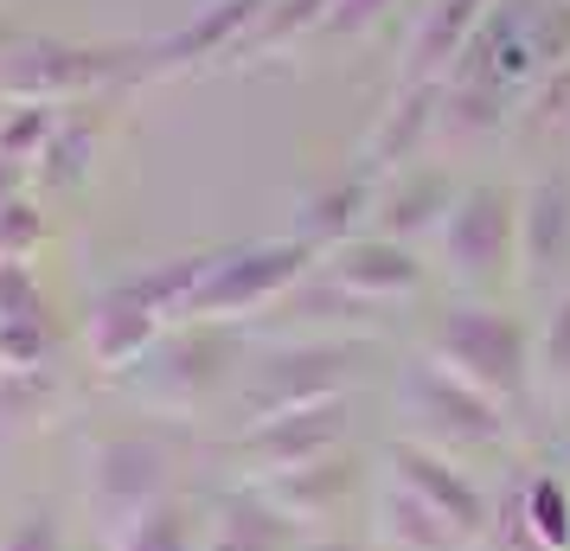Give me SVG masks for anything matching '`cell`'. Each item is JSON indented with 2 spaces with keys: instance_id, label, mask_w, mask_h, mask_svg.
Instances as JSON below:
<instances>
[{
  "instance_id": "obj_1",
  "label": "cell",
  "mask_w": 570,
  "mask_h": 551,
  "mask_svg": "<svg viewBox=\"0 0 570 551\" xmlns=\"http://www.w3.org/2000/svg\"><path fill=\"white\" fill-rule=\"evenodd\" d=\"M430 360H436L442 372H455L462 385L488 392L493 404L525 397L532 366H539L532 334H525L507 308H488V302H462V308H449V315L436 321V334H430Z\"/></svg>"
},
{
  "instance_id": "obj_2",
  "label": "cell",
  "mask_w": 570,
  "mask_h": 551,
  "mask_svg": "<svg viewBox=\"0 0 570 551\" xmlns=\"http://www.w3.org/2000/svg\"><path fill=\"white\" fill-rule=\"evenodd\" d=\"M321 263L314 244L302 237H263V244H232V250H218L206 269V283L193 295V308L186 321H218V327H232V321L257 315V308H276L288 295L308 283V269Z\"/></svg>"
},
{
  "instance_id": "obj_3",
  "label": "cell",
  "mask_w": 570,
  "mask_h": 551,
  "mask_svg": "<svg viewBox=\"0 0 570 551\" xmlns=\"http://www.w3.org/2000/svg\"><path fill=\"white\" fill-rule=\"evenodd\" d=\"M174 469H180V449H174L167 430H109V436H97L90 462H83V500H90L97 532L109 539L122 520L148 513L167 494H180Z\"/></svg>"
},
{
  "instance_id": "obj_4",
  "label": "cell",
  "mask_w": 570,
  "mask_h": 551,
  "mask_svg": "<svg viewBox=\"0 0 570 551\" xmlns=\"http://www.w3.org/2000/svg\"><path fill=\"white\" fill-rule=\"evenodd\" d=\"M129 46H71V39H27L0 46V104H90L104 83L129 78Z\"/></svg>"
},
{
  "instance_id": "obj_5",
  "label": "cell",
  "mask_w": 570,
  "mask_h": 551,
  "mask_svg": "<svg viewBox=\"0 0 570 551\" xmlns=\"http://www.w3.org/2000/svg\"><path fill=\"white\" fill-rule=\"evenodd\" d=\"M353 372H360V346H346V341L276 346L237 385V417L263 423V417H288V411H314V404H340L346 385H353Z\"/></svg>"
},
{
  "instance_id": "obj_6",
  "label": "cell",
  "mask_w": 570,
  "mask_h": 551,
  "mask_svg": "<svg viewBox=\"0 0 570 551\" xmlns=\"http://www.w3.org/2000/svg\"><path fill=\"white\" fill-rule=\"evenodd\" d=\"M397 404H404V423H411L416 443L442 449V455H468V449H493L507 436V417L488 392L462 385L455 372H442L430 353L416 360L404 378H397Z\"/></svg>"
},
{
  "instance_id": "obj_7",
  "label": "cell",
  "mask_w": 570,
  "mask_h": 551,
  "mask_svg": "<svg viewBox=\"0 0 570 551\" xmlns=\"http://www.w3.org/2000/svg\"><path fill=\"white\" fill-rule=\"evenodd\" d=\"M232 360H237L232 327H218V321H180L129 372V392L141 404H155V411H193V404H206L232 378Z\"/></svg>"
},
{
  "instance_id": "obj_8",
  "label": "cell",
  "mask_w": 570,
  "mask_h": 551,
  "mask_svg": "<svg viewBox=\"0 0 570 551\" xmlns=\"http://www.w3.org/2000/svg\"><path fill=\"white\" fill-rule=\"evenodd\" d=\"M346 436H353V417H346V397H340V404H314V411L244 423L237 443H232V462H237V474H244V488H257V481H276V474H288V469L346 455Z\"/></svg>"
},
{
  "instance_id": "obj_9",
  "label": "cell",
  "mask_w": 570,
  "mask_h": 551,
  "mask_svg": "<svg viewBox=\"0 0 570 551\" xmlns=\"http://www.w3.org/2000/svg\"><path fill=\"white\" fill-rule=\"evenodd\" d=\"M385 481L411 488L423 506H436V513L462 532L468 545H481V539H488L493 494L462 469V455H442V449L416 443V436H397V443H385Z\"/></svg>"
},
{
  "instance_id": "obj_10",
  "label": "cell",
  "mask_w": 570,
  "mask_h": 551,
  "mask_svg": "<svg viewBox=\"0 0 570 551\" xmlns=\"http://www.w3.org/2000/svg\"><path fill=\"white\" fill-rule=\"evenodd\" d=\"M519 244V199L507 186H468L449 225H442V263L455 283H488L507 269Z\"/></svg>"
},
{
  "instance_id": "obj_11",
  "label": "cell",
  "mask_w": 570,
  "mask_h": 551,
  "mask_svg": "<svg viewBox=\"0 0 570 551\" xmlns=\"http://www.w3.org/2000/svg\"><path fill=\"white\" fill-rule=\"evenodd\" d=\"M160 334H167V321L129 289V276L109 283V289L90 302V315H83V327H78L83 360L104 372V378H129V372L160 346Z\"/></svg>"
},
{
  "instance_id": "obj_12",
  "label": "cell",
  "mask_w": 570,
  "mask_h": 551,
  "mask_svg": "<svg viewBox=\"0 0 570 551\" xmlns=\"http://www.w3.org/2000/svg\"><path fill=\"white\" fill-rule=\"evenodd\" d=\"M321 276L340 283L346 295H360L372 308H385V302H404V295L423 289V263H416V244H397V237H379V232H360L334 244L327 257H321Z\"/></svg>"
},
{
  "instance_id": "obj_13",
  "label": "cell",
  "mask_w": 570,
  "mask_h": 551,
  "mask_svg": "<svg viewBox=\"0 0 570 551\" xmlns=\"http://www.w3.org/2000/svg\"><path fill=\"white\" fill-rule=\"evenodd\" d=\"M302 525L288 520L283 506H269L257 488H232L206 506V532L199 551H302Z\"/></svg>"
},
{
  "instance_id": "obj_14",
  "label": "cell",
  "mask_w": 570,
  "mask_h": 551,
  "mask_svg": "<svg viewBox=\"0 0 570 551\" xmlns=\"http://www.w3.org/2000/svg\"><path fill=\"white\" fill-rule=\"evenodd\" d=\"M570 257V174H539L519 199V263L525 276L544 283L551 269H564Z\"/></svg>"
},
{
  "instance_id": "obj_15",
  "label": "cell",
  "mask_w": 570,
  "mask_h": 551,
  "mask_svg": "<svg viewBox=\"0 0 570 551\" xmlns=\"http://www.w3.org/2000/svg\"><path fill=\"white\" fill-rule=\"evenodd\" d=\"M257 494L269 506H283L288 520L308 532L314 520H334L346 500L360 494V469L346 455H327V462H308V469H288L276 481H257Z\"/></svg>"
},
{
  "instance_id": "obj_16",
  "label": "cell",
  "mask_w": 570,
  "mask_h": 551,
  "mask_svg": "<svg viewBox=\"0 0 570 551\" xmlns=\"http://www.w3.org/2000/svg\"><path fill=\"white\" fill-rule=\"evenodd\" d=\"M455 186H449V174H436V167H411V180H397L372 206V232L379 237H397V244H416L423 232H442L449 225V211H455Z\"/></svg>"
},
{
  "instance_id": "obj_17",
  "label": "cell",
  "mask_w": 570,
  "mask_h": 551,
  "mask_svg": "<svg viewBox=\"0 0 570 551\" xmlns=\"http://www.w3.org/2000/svg\"><path fill=\"white\" fill-rule=\"evenodd\" d=\"M481 13H488V0H436V7L416 20L411 46H404V83H436L442 71L468 52Z\"/></svg>"
},
{
  "instance_id": "obj_18",
  "label": "cell",
  "mask_w": 570,
  "mask_h": 551,
  "mask_svg": "<svg viewBox=\"0 0 570 551\" xmlns=\"http://www.w3.org/2000/svg\"><path fill=\"white\" fill-rule=\"evenodd\" d=\"M372 539L391 551H468V539L442 520L436 506H423L411 488L397 481H379V500H372Z\"/></svg>"
},
{
  "instance_id": "obj_19",
  "label": "cell",
  "mask_w": 570,
  "mask_h": 551,
  "mask_svg": "<svg viewBox=\"0 0 570 551\" xmlns=\"http://www.w3.org/2000/svg\"><path fill=\"white\" fill-rule=\"evenodd\" d=\"M97 148H104V116L90 104H71L58 116V135L46 141V155L32 167V186H46V193H78L90 180V167H97Z\"/></svg>"
},
{
  "instance_id": "obj_20",
  "label": "cell",
  "mask_w": 570,
  "mask_h": 551,
  "mask_svg": "<svg viewBox=\"0 0 570 551\" xmlns=\"http://www.w3.org/2000/svg\"><path fill=\"white\" fill-rule=\"evenodd\" d=\"M199 532H206L199 506L186 494H167L148 513H135V520L116 525L104 539V551H199Z\"/></svg>"
},
{
  "instance_id": "obj_21",
  "label": "cell",
  "mask_w": 570,
  "mask_h": 551,
  "mask_svg": "<svg viewBox=\"0 0 570 551\" xmlns=\"http://www.w3.org/2000/svg\"><path fill=\"white\" fill-rule=\"evenodd\" d=\"M436 104H442V83H404V97L385 109V122L365 141V167H404L416 141L436 129Z\"/></svg>"
},
{
  "instance_id": "obj_22",
  "label": "cell",
  "mask_w": 570,
  "mask_h": 551,
  "mask_svg": "<svg viewBox=\"0 0 570 551\" xmlns=\"http://www.w3.org/2000/svg\"><path fill=\"white\" fill-rule=\"evenodd\" d=\"M365 211H372V186L365 180H334L302 206V218H295L288 237H302V244H314V250H334V244H346V237H360Z\"/></svg>"
},
{
  "instance_id": "obj_23",
  "label": "cell",
  "mask_w": 570,
  "mask_h": 551,
  "mask_svg": "<svg viewBox=\"0 0 570 551\" xmlns=\"http://www.w3.org/2000/svg\"><path fill=\"white\" fill-rule=\"evenodd\" d=\"M519 520L539 551H570V481L564 469H539L519 488Z\"/></svg>"
},
{
  "instance_id": "obj_24",
  "label": "cell",
  "mask_w": 570,
  "mask_h": 551,
  "mask_svg": "<svg viewBox=\"0 0 570 551\" xmlns=\"http://www.w3.org/2000/svg\"><path fill=\"white\" fill-rule=\"evenodd\" d=\"M58 116L65 109L52 104H7L0 109V160H13V167H39V155H46V141L58 135Z\"/></svg>"
},
{
  "instance_id": "obj_25",
  "label": "cell",
  "mask_w": 570,
  "mask_h": 551,
  "mask_svg": "<svg viewBox=\"0 0 570 551\" xmlns=\"http://www.w3.org/2000/svg\"><path fill=\"white\" fill-rule=\"evenodd\" d=\"M58 327L46 321H0V372H52Z\"/></svg>"
},
{
  "instance_id": "obj_26",
  "label": "cell",
  "mask_w": 570,
  "mask_h": 551,
  "mask_svg": "<svg viewBox=\"0 0 570 551\" xmlns=\"http://www.w3.org/2000/svg\"><path fill=\"white\" fill-rule=\"evenodd\" d=\"M52 397H58L52 372H0V436L39 423L52 411Z\"/></svg>"
},
{
  "instance_id": "obj_27",
  "label": "cell",
  "mask_w": 570,
  "mask_h": 551,
  "mask_svg": "<svg viewBox=\"0 0 570 551\" xmlns=\"http://www.w3.org/2000/svg\"><path fill=\"white\" fill-rule=\"evenodd\" d=\"M46 237H52V225H46V206L32 193L0 206V263H32Z\"/></svg>"
},
{
  "instance_id": "obj_28",
  "label": "cell",
  "mask_w": 570,
  "mask_h": 551,
  "mask_svg": "<svg viewBox=\"0 0 570 551\" xmlns=\"http://www.w3.org/2000/svg\"><path fill=\"white\" fill-rule=\"evenodd\" d=\"M327 7H334V0H276L237 52H269V46H288L302 27H321V20H327Z\"/></svg>"
},
{
  "instance_id": "obj_29",
  "label": "cell",
  "mask_w": 570,
  "mask_h": 551,
  "mask_svg": "<svg viewBox=\"0 0 570 551\" xmlns=\"http://www.w3.org/2000/svg\"><path fill=\"white\" fill-rule=\"evenodd\" d=\"M0 551H65V520L58 506H20L13 520L0 525Z\"/></svg>"
},
{
  "instance_id": "obj_30",
  "label": "cell",
  "mask_w": 570,
  "mask_h": 551,
  "mask_svg": "<svg viewBox=\"0 0 570 551\" xmlns=\"http://www.w3.org/2000/svg\"><path fill=\"white\" fill-rule=\"evenodd\" d=\"M532 353H539V372H544V378L570 385V289L551 302V315H544V327H539V341H532Z\"/></svg>"
},
{
  "instance_id": "obj_31",
  "label": "cell",
  "mask_w": 570,
  "mask_h": 551,
  "mask_svg": "<svg viewBox=\"0 0 570 551\" xmlns=\"http://www.w3.org/2000/svg\"><path fill=\"white\" fill-rule=\"evenodd\" d=\"M558 116H570V58L558 65V71H544V90L532 97V109H525V122H532V129L558 122Z\"/></svg>"
},
{
  "instance_id": "obj_32",
  "label": "cell",
  "mask_w": 570,
  "mask_h": 551,
  "mask_svg": "<svg viewBox=\"0 0 570 551\" xmlns=\"http://www.w3.org/2000/svg\"><path fill=\"white\" fill-rule=\"evenodd\" d=\"M385 7H391V0H334L321 27H327V32H365L379 13H385Z\"/></svg>"
},
{
  "instance_id": "obj_33",
  "label": "cell",
  "mask_w": 570,
  "mask_h": 551,
  "mask_svg": "<svg viewBox=\"0 0 570 551\" xmlns=\"http://www.w3.org/2000/svg\"><path fill=\"white\" fill-rule=\"evenodd\" d=\"M20 193H32V174L27 167H13V160H0V206L20 199Z\"/></svg>"
},
{
  "instance_id": "obj_34",
  "label": "cell",
  "mask_w": 570,
  "mask_h": 551,
  "mask_svg": "<svg viewBox=\"0 0 570 551\" xmlns=\"http://www.w3.org/2000/svg\"><path fill=\"white\" fill-rule=\"evenodd\" d=\"M564 481H570V449H564Z\"/></svg>"
},
{
  "instance_id": "obj_35",
  "label": "cell",
  "mask_w": 570,
  "mask_h": 551,
  "mask_svg": "<svg viewBox=\"0 0 570 551\" xmlns=\"http://www.w3.org/2000/svg\"><path fill=\"white\" fill-rule=\"evenodd\" d=\"M7 39H13V32H7V27H0V46H7Z\"/></svg>"
}]
</instances>
